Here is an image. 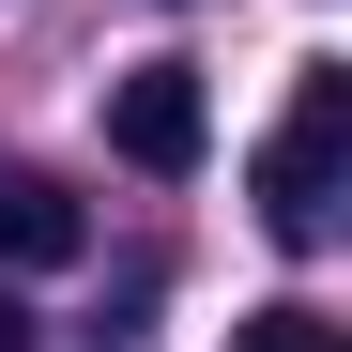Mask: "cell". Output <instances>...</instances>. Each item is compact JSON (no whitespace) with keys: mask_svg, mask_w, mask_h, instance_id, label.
<instances>
[{"mask_svg":"<svg viewBox=\"0 0 352 352\" xmlns=\"http://www.w3.org/2000/svg\"><path fill=\"white\" fill-rule=\"evenodd\" d=\"M337 184H352V62H307L291 107H276V138H261V168H245V199L307 261V245H337Z\"/></svg>","mask_w":352,"mask_h":352,"instance_id":"6da1fadb","label":"cell"},{"mask_svg":"<svg viewBox=\"0 0 352 352\" xmlns=\"http://www.w3.org/2000/svg\"><path fill=\"white\" fill-rule=\"evenodd\" d=\"M107 138H123V168H153V184H184V168L214 153V107H199V62H138L123 92H107Z\"/></svg>","mask_w":352,"mask_h":352,"instance_id":"7a4b0ae2","label":"cell"},{"mask_svg":"<svg viewBox=\"0 0 352 352\" xmlns=\"http://www.w3.org/2000/svg\"><path fill=\"white\" fill-rule=\"evenodd\" d=\"M77 245H92V214L46 184V168H0V276H62Z\"/></svg>","mask_w":352,"mask_h":352,"instance_id":"3957f363","label":"cell"},{"mask_svg":"<svg viewBox=\"0 0 352 352\" xmlns=\"http://www.w3.org/2000/svg\"><path fill=\"white\" fill-rule=\"evenodd\" d=\"M230 352H352L322 307H245V322H230Z\"/></svg>","mask_w":352,"mask_h":352,"instance_id":"277c9868","label":"cell"},{"mask_svg":"<svg viewBox=\"0 0 352 352\" xmlns=\"http://www.w3.org/2000/svg\"><path fill=\"white\" fill-rule=\"evenodd\" d=\"M0 352H31V322H16V291H0Z\"/></svg>","mask_w":352,"mask_h":352,"instance_id":"5b68a950","label":"cell"}]
</instances>
